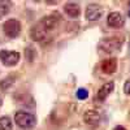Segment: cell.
<instances>
[{"mask_svg": "<svg viewBox=\"0 0 130 130\" xmlns=\"http://www.w3.org/2000/svg\"><path fill=\"white\" fill-rule=\"evenodd\" d=\"M121 46H122V39L118 37H105L99 43V48L104 53L117 52V51H120Z\"/></svg>", "mask_w": 130, "mask_h": 130, "instance_id": "6da1fadb", "label": "cell"}, {"mask_svg": "<svg viewBox=\"0 0 130 130\" xmlns=\"http://www.w3.org/2000/svg\"><path fill=\"white\" fill-rule=\"evenodd\" d=\"M14 121L16 124L21 127V129H25V130H30L35 126L37 120L34 115H31L30 112L26 111H18L14 115Z\"/></svg>", "mask_w": 130, "mask_h": 130, "instance_id": "7a4b0ae2", "label": "cell"}, {"mask_svg": "<svg viewBox=\"0 0 130 130\" xmlns=\"http://www.w3.org/2000/svg\"><path fill=\"white\" fill-rule=\"evenodd\" d=\"M3 30L5 32V35L9 38H16L20 35L21 32V24L17 18H9L7 20L4 25H3Z\"/></svg>", "mask_w": 130, "mask_h": 130, "instance_id": "3957f363", "label": "cell"}, {"mask_svg": "<svg viewBox=\"0 0 130 130\" xmlns=\"http://www.w3.org/2000/svg\"><path fill=\"white\" fill-rule=\"evenodd\" d=\"M0 60L7 67H14L20 60V53L17 51H8L2 50L0 51Z\"/></svg>", "mask_w": 130, "mask_h": 130, "instance_id": "277c9868", "label": "cell"}, {"mask_svg": "<svg viewBox=\"0 0 130 130\" xmlns=\"http://www.w3.org/2000/svg\"><path fill=\"white\" fill-rule=\"evenodd\" d=\"M30 35L31 38L37 40V42H42V43H44L50 39V31H47L44 27H43L39 22L37 25H34L31 27V31H30Z\"/></svg>", "mask_w": 130, "mask_h": 130, "instance_id": "5b68a950", "label": "cell"}, {"mask_svg": "<svg viewBox=\"0 0 130 130\" xmlns=\"http://www.w3.org/2000/svg\"><path fill=\"white\" fill-rule=\"evenodd\" d=\"M102 13H103V8L102 5L99 4H89L87 8H86V18L89 21H96L102 17Z\"/></svg>", "mask_w": 130, "mask_h": 130, "instance_id": "8992f818", "label": "cell"}, {"mask_svg": "<svg viewBox=\"0 0 130 130\" xmlns=\"http://www.w3.org/2000/svg\"><path fill=\"white\" fill-rule=\"evenodd\" d=\"M83 120H85L86 124L90 125V126H98L99 122H100V113H99V111H96V109H89V111L85 112Z\"/></svg>", "mask_w": 130, "mask_h": 130, "instance_id": "52a82bcc", "label": "cell"}, {"mask_svg": "<svg viewBox=\"0 0 130 130\" xmlns=\"http://www.w3.org/2000/svg\"><path fill=\"white\" fill-rule=\"evenodd\" d=\"M100 69L104 74H113L117 69V60L115 57L105 59L100 62Z\"/></svg>", "mask_w": 130, "mask_h": 130, "instance_id": "ba28073f", "label": "cell"}, {"mask_svg": "<svg viewBox=\"0 0 130 130\" xmlns=\"http://www.w3.org/2000/svg\"><path fill=\"white\" fill-rule=\"evenodd\" d=\"M39 24L44 27L47 31H52V30H55L59 25V18L56 16H46V17H43L40 21H39Z\"/></svg>", "mask_w": 130, "mask_h": 130, "instance_id": "9c48e42d", "label": "cell"}, {"mask_svg": "<svg viewBox=\"0 0 130 130\" xmlns=\"http://www.w3.org/2000/svg\"><path fill=\"white\" fill-rule=\"evenodd\" d=\"M113 89H115V83H113V82H107V83H104L102 87L98 90L96 99H98V100H100V102L105 100L109 96V94L113 91Z\"/></svg>", "mask_w": 130, "mask_h": 130, "instance_id": "30bf717a", "label": "cell"}, {"mask_svg": "<svg viewBox=\"0 0 130 130\" xmlns=\"http://www.w3.org/2000/svg\"><path fill=\"white\" fill-rule=\"evenodd\" d=\"M107 22L111 27H121L124 25V18L118 12H111L107 17Z\"/></svg>", "mask_w": 130, "mask_h": 130, "instance_id": "8fae6325", "label": "cell"}, {"mask_svg": "<svg viewBox=\"0 0 130 130\" xmlns=\"http://www.w3.org/2000/svg\"><path fill=\"white\" fill-rule=\"evenodd\" d=\"M64 10H65V13L70 17H77L81 13V8L77 3H67L64 5Z\"/></svg>", "mask_w": 130, "mask_h": 130, "instance_id": "7c38bea8", "label": "cell"}, {"mask_svg": "<svg viewBox=\"0 0 130 130\" xmlns=\"http://www.w3.org/2000/svg\"><path fill=\"white\" fill-rule=\"evenodd\" d=\"M13 127V122L9 117L4 116L0 117V130H12Z\"/></svg>", "mask_w": 130, "mask_h": 130, "instance_id": "4fadbf2b", "label": "cell"}, {"mask_svg": "<svg viewBox=\"0 0 130 130\" xmlns=\"http://www.w3.org/2000/svg\"><path fill=\"white\" fill-rule=\"evenodd\" d=\"M10 4L9 2H0V18H3L4 16L8 14L9 9H10Z\"/></svg>", "mask_w": 130, "mask_h": 130, "instance_id": "5bb4252c", "label": "cell"}, {"mask_svg": "<svg viewBox=\"0 0 130 130\" xmlns=\"http://www.w3.org/2000/svg\"><path fill=\"white\" fill-rule=\"evenodd\" d=\"M13 82H14V78L12 77V75H9V77L0 81V87H2V90H8L10 86H12Z\"/></svg>", "mask_w": 130, "mask_h": 130, "instance_id": "9a60e30c", "label": "cell"}, {"mask_svg": "<svg viewBox=\"0 0 130 130\" xmlns=\"http://www.w3.org/2000/svg\"><path fill=\"white\" fill-rule=\"evenodd\" d=\"M77 98L81 100H85V99H87L89 98V91L86 90V89H78L77 90Z\"/></svg>", "mask_w": 130, "mask_h": 130, "instance_id": "2e32d148", "label": "cell"}, {"mask_svg": "<svg viewBox=\"0 0 130 130\" xmlns=\"http://www.w3.org/2000/svg\"><path fill=\"white\" fill-rule=\"evenodd\" d=\"M25 55H26V59L29 61H32V59H34V56H35V50L32 47H27L25 50Z\"/></svg>", "mask_w": 130, "mask_h": 130, "instance_id": "e0dca14e", "label": "cell"}, {"mask_svg": "<svg viewBox=\"0 0 130 130\" xmlns=\"http://www.w3.org/2000/svg\"><path fill=\"white\" fill-rule=\"evenodd\" d=\"M124 91H125V94L126 95H130V78L125 82V85H124Z\"/></svg>", "mask_w": 130, "mask_h": 130, "instance_id": "ac0fdd59", "label": "cell"}, {"mask_svg": "<svg viewBox=\"0 0 130 130\" xmlns=\"http://www.w3.org/2000/svg\"><path fill=\"white\" fill-rule=\"evenodd\" d=\"M113 130H126V129H125L124 126H121V125H118V126H116Z\"/></svg>", "mask_w": 130, "mask_h": 130, "instance_id": "d6986e66", "label": "cell"}, {"mask_svg": "<svg viewBox=\"0 0 130 130\" xmlns=\"http://www.w3.org/2000/svg\"><path fill=\"white\" fill-rule=\"evenodd\" d=\"M2 104H3V98L0 96V107H2Z\"/></svg>", "mask_w": 130, "mask_h": 130, "instance_id": "ffe728a7", "label": "cell"}, {"mask_svg": "<svg viewBox=\"0 0 130 130\" xmlns=\"http://www.w3.org/2000/svg\"><path fill=\"white\" fill-rule=\"evenodd\" d=\"M129 14H130V3H129Z\"/></svg>", "mask_w": 130, "mask_h": 130, "instance_id": "44dd1931", "label": "cell"}]
</instances>
